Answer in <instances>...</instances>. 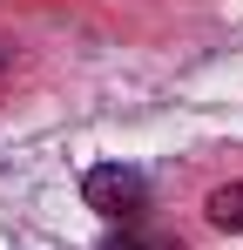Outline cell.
<instances>
[{"mask_svg":"<svg viewBox=\"0 0 243 250\" xmlns=\"http://www.w3.org/2000/svg\"><path fill=\"white\" fill-rule=\"evenodd\" d=\"M81 203L101 209L108 223H142V209H149V176L128 163H95L81 176Z\"/></svg>","mask_w":243,"mask_h":250,"instance_id":"cell-1","label":"cell"},{"mask_svg":"<svg viewBox=\"0 0 243 250\" xmlns=\"http://www.w3.org/2000/svg\"><path fill=\"white\" fill-rule=\"evenodd\" d=\"M101 250H182L176 237H162V230H142V223H122L101 237Z\"/></svg>","mask_w":243,"mask_h":250,"instance_id":"cell-3","label":"cell"},{"mask_svg":"<svg viewBox=\"0 0 243 250\" xmlns=\"http://www.w3.org/2000/svg\"><path fill=\"white\" fill-rule=\"evenodd\" d=\"M202 216H209L216 230H237V237H243V183H223V189H209Z\"/></svg>","mask_w":243,"mask_h":250,"instance_id":"cell-2","label":"cell"}]
</instances>
